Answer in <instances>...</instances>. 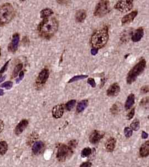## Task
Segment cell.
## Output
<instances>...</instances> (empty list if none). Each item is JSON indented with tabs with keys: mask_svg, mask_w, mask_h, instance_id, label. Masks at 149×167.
I'll list each match as a JSON object with an SVG mask.
<instances>
[{
	"mask_svg": "<svg viewBox=\"0 0 149 167\" xmlns=\"http://www.w3.org/2000/svg\"><path fill=\"white\" fill-rule=\"evenodd\" d=\"M116 141L113 137H111L106 142L105 147L108 152H113L115 148Z\"/></svg>",
	"mask_w": 149,
	"mask_h": 167,
	"instance_id": "17",
	"label": "cell"
},
{
	"mask_svg": "<svg viewBox=\"0 0 149 167\" xmlns=\"http://www.w3.org/2000/svg\"><path fill=\"white\" fill-rule=\"evenodd\" d=\"M88 105V101L87 100L80 101L77 106V112L78 113L82 112L87 108Z\"/></svg>",
	"mask_w": 149,
	"mask_h": 167,
	"instance_id": "21",
	"label": "cell"
},
{
	"mask_svg": "<svg viewBox=\"0 0 149 167\" xmlns=\"http://www.w3.org/2000/svg\"><path fill=\"white\" fill-rule=\"evenodd\" d=\"M73 152V149L66 144L59 145L57 152V160L59 162H64L68 157H70Z\"/></svg>",
	"mask_w": 149,
	"mask_h": 167,
	"instance_id": "6",
	"label": "cell"
},
{
	"mask_svg": "<svg viewBox=\"0 0 149 167\" xmlns=\"http://www.w3.org/2000/svg\"><path fill=\"white\" fill-rule=\"evenodd\" d=\"M29 125V121L26 119L22 120L20 123L16 126L15 129V134L16 135H20L23 132V131L26 129Z\"/></svg>",
	"mask_w": 149,
	"mask_h": 167,
	"instance_id": "14",
	"label": "cell"
},
{
	"mask_svg": "<svg viewBox=\"0 0 149 167\" xmlns=\"http://www.w3.org/2000/svg\"><path fill=\"white\" fill-rule=\"evenodd\" d=\"M5 127V124L2 120H0V134L2 132Z\"/></svg>",
	"mask_w": 149,
	"mask_h": 167,
	"instance_id": "40",
	"label": "cell"
},
{
	"mask_svg": "<svg viewBox=\"0 0 149 167\" xmlns=\"http://www.w3.org/2000/svg\"><path fill=\"white\" fill-rule=\"evenodd\" d=\"M75 104H76V100H71L69 101L68 103H66V104L65 105V108L67 111H70L74 108Z\"/></svg>",
	"mask_w": 149,
	"mask_h": 167,
	"instance_id": "26",
	"label": "cell"
},
{
	"mask_svg": "<svg viewBox=\"0 0 149 167\" xmlns=\"http://www.w3.org/2000/svg\"><path fill=\"white\" fill-rule=\"evenodd\" d=\"M144 29L142 27H140L136 29L134 33L133 34L131 39L134 42H138L142 39V38L144 36Z\"/></svg>",
	"mask_w": 149,
	"mask_h": 167,
	"instance_id": "16",
	"label": "cell"
},
{
	"mask_svg": "<svg viewBox=\"0 0 149 167\" xmlns=\"http://www.w3.org/2000/svg\"><path fill=\"white\" fill-rule=\"evenodd\" d=\"M44 148V143L43 142L37 141L32 146V152L35 155L41 154Z\"/></svg>",
	"mask_w": 149,
	"mask_h": 167,
	"instance_id": "15",
	"label": "cell"
},
{
	"mask_svg": "<svg viewBox=\"0 0 149 167\" xmlns=\"http://www.w3.org/2000/svg\"><path fill=\"white\" fill-rule=\"evenodd\" d=\"M105 134L102 131H93L92 133L90 134V136L89 138V140L91 143L92 144H97L102 139L104 136Z\"/></svg>",
	"mask_w": 149,
	"mask_h": 167,
	"instance_id": "10",
	"label": "cell"
},
{
	"mask_svg": "<svg viewBox=\"0 0 149 167\" xmlns=\"http://www.w3.org/2000/svg\"><path fill=\"white\" fill-rule=\"evenodd\" d=\"M3 95H4V91H3V90L2 89H0V96H3Z\"/></svg>",
	"mask_w": 149,
	"mask_h": 167,
	"instance_id": "44",
	"label": "cell"
},
{
	"mask_svg": "<svg viewBox=\"0 0 149 167\" xmlns=\"http://www.w3.org/2000/svg\"><path fill=\"white\" fill-rule=\"evenodd\" d=\"M133 7V1L126 0V1H119L116 3L114 8L121 12L125 13L131 10Z\"/></svg>",
	"mask_w": 149,
	"mask_h": 167,
	"instance_id": "7",
	"label": "cell"
},
{
	"mask_svg": "<svg viewBox=\"0 0 149 167\" xmlns=\"http://www.w3.org/2000/svg\"><path fill=\"white\" fill-rule=\"evenodd\" d=\"M149 136V134H147L146 132L145 131H142V139H147V137Z\"/></svg>",
	"mask_w": 149,
	"mask_h": 167,
	"instance_id": "41",
	"label": "cell"
},
{
	"mask_svg": "<svg viewBox=\"0 0 149 167\" xmlns=\"http://www.w3.org/2000/svg\"><path fill=\"white\" fill-rule=\"evenodd\" d=\"M138 12L137 11H132L130 13H128L125 16H124L123 18L121 20L122 24L125 25V24H128L131 23L133 21H134L136 15H138Z\"/></svg>",
	"mask_w": 149,
	"mask_h": 167,
	"instance_id": "13",
	"label": "cell"
},
{
	"mask_svg": "<svg viewBox=\"0 0 149 167\" xmlns=\"http://www.w3.org/2000/svg\"><path fill=\"white\" fill-rule=\"evenodd\" d=\"M135 108H133L132 110H131L129 112L128 115H127V118H128V120H130L131 119L133 118V117L134 116V115H135Z\"/></svg>",
	"mask_w": 149,
	"mask_h": 167,
	"instance_id": "35",
	"label": "cell"
},
{
	"mask_svg": "<svg viewBox=\"0 0 149 167\" xmlns=\"http://www.w3.org/2000/svg\"><path fill=\"white\" fill-rule=\"evenodd\" d=\"M15 15V10L10 3H5L0 6V26L7 24Z\"/></svg>",
	"mask_w": 149,
	"mask_h": 167,
	"instance_id": "3",
	"label": "cell"
},
{
	"mask_svg": "<svg viewBox=\"0 0 149 167\" xmlns=\"http://www.w3.org/2000/svg\"><path fill=\"white\" fill-rule=\"evenodd\" d=\"M64 107L63 105H57L52 109V115L54 118L56 119L61 118L64 114Z\"/></svg>",
	"mask_w": 149,
	"mask_h": 167,
	"instance_id": "12",
	"label": "cell"
},
{
	"mask_svg": "<svg viewBox=\"0 0 149 167\" xmlns=\"http://www.w3.org/2000/svg\"><path fill=\"white\" fill-rule=\"evenodd\" d=\"M110 11V3L109 1H100L95 7L94 15L95 17H102L106 15Z\"/></svg>",
	"mask_w": 149,
	"mask_h": 167,
	"instance_id": "5",
	"label": "cell"
},
{
	"mask_svg": "<svg viewBox=\"0 0 149 167\" xmlns=\"http://www.w3.org/2000/svg\"><path fill=\"white\" fill-rule=\"evenodd\" d=\"M120 91V86L117 82H114L109 87V89L106 91V94L109 97H115L119 94Z\"/></svg>",
	"mask_w": 149,
	"mask_h": 167,
	"instance_id": "11",
	"label": "cell"
},
{
	"mask_svg": "<svg viewBox=\"0 0 149 167\" xmlns=\"http://www.w3.org/2000/svg\"><path fill=\"white\" fill-rule=\"evenodd\" d=\"M13 86V82L10 81H8L6 82L3 83L1 85V87L5 88L6 89H10Z\"/></svg>",
	"mask_w": 149,
	"mask_h": 167,
	"instance_id": "31",
	"label": "cell"
},
{
	"mask_svg": "<svg viewBox=\"0 0 149 167\" xmlns=\"http://www.w3.org/2000/svg\"><path fill=\"white\" fill-rule=\"evenodd\" d=\"M20 42V34H14L12 36V41L8 46V50L11 53H15L18 49V44Z\"/></svg>",
	"mask_w": 149,
	"mask_h": 167,
	"instance_id": "9",
	"label": "cell"
},
{
	"mask_svg": "<svg viewBox=\"0 0 149 167\" xmlns=\"http://www.w3.org/2000/svg\"><path fill=\"white\" fill-rule=\"evenodd\" d=\"M87 17V13L84 10H79L75 13V20L79 23L83 22Z\"/></svg>",
	"mask_w": 149,
	"mask_h": 167,
	"instance_id": "19",
	"label": "cell"
},
{
	"mask_svg": "<svg viewBox=\"0 0 149 167\" xmlns=\"http://www.w3.org/2000/svg\"><path fill=\"white\" fill-rule=\"evenodd\" d=\"M92 165V163L90 162H84L80 165V167H91Z\"/></svg>",
	"mask_w": 149,
	"mask_h": 167,
	"instance_id": "39",
	"label": "cell"
},
{
	"mask_svg": "<svg viewBox=\"0 0 149 167\" xmlns=\"http://www.w3.org/2000/svg\"><path fill=\"white\" fill-rule=\"evenodd\" d=\"M98 49L96 48H92L91 49V54H92L93 55H95L96 54L98 53Z\"/></svg>",
	"mask_w": 149,
	"mask_h": 167,
	"instance_id": "42",
	"label": "cell"
},
{
	"mask_svg": "<svg viewBox=\"0 0 149 167\" xmlns=\"http://www.w3.org/2000/svg\"><path fill=\"white\" fill-rule=\"evenodd\" d=\"M130 127L132 130H134L135 131H138L140 129V121L138 120L135 119L132 122V123L130 125Z\"/></svg>",
	"mask_w": 149,
	"mask_h": 167,
	"instance_id": "27",
	"label": "cell"
},
{
	"mask_svg": "<svg viewBox=\"0 0 149 167\" xmlns=\"http://www.w3.org/2000/svg\"><path fill=\"white\" fill-rule=\"evenodd\" d=\"M8 150L7 143L6 141L0 142V155L3 156L6 154Z\"/></svg>",
	"mask_w": 149,
	"mask_h": 167,
	"instance_id": "24",
	"label": "cell"
},
{
	"mask_svg": "<svg viewBox=\"0 0 149 167\" xmlns=\"http://www.w3.org/2000/svg\"><path fill=\"white\" fill-rule=\"evenodd\" d=\"M77 141L75 139L73 140H71L69 142V145L68 146L70 147V148H72V149H74L77 146Z\"/></svg>",
	"mask_w": 149,
	"mask_h": 167,
	"instance_id": "33",
	"label": "cell"
},
{
	"mask_svg": "<svg viewBox=\"0 0 149 167\" xmlns=\"http://www.w3.org/2000/svg\"><path fill=\"white\" fill-rule=\"evenodd\" d=\"M88 83L93 88L96 87V82L93 78H89L88 79Z\"/></svg>",
	"mask_w": 149,
	"mask_h": 167,
	"instance_id": "36",
	"label": "cell"
},
{
	"mask_svg": "<svg viewBox=\"0 0 149 167\" xmlns=\"http://www.w3.org/2000/svg\"><path fill=\"white\" fill-rule=\"evenodd\" d=\"M53 11L50 8H45L43 9L41 11V13H40V15H41V18L42 19L44 18H48L49 17H51L52 15L53 14Z\"/></svg>",
	"mask_w": 149,
	"mask_h": 167,
	"instance_id": "22",
	"label": "cell"
},
{
	"mask_svg": "<svg viewBox=\"0 0 149 167\" xmlns=\"http://www.w3.org/2000/svg\"><path fill=\"white\" fill-rule=\"evenodd\" d=\"M141 92L142 94H147L149 93V86H144L141 89Z\"/></svg>",
	"mask_w": 149,
	"mask_h": 167,
	"instance_id": "38",
	"label": "cell"
},
{
	"mask_svg": "<svg viewBox=\"0 0 149 167\" xmlns=\"http://www.w3.org/2000/svg\"><path fill=\"white\" fill-rule=\"evenodd\" d=\"M49 71L47 68H44L39 73L36 81V86L41 87L44 85L49 78Z\"/></svg>",
	"mask_w": 149,
	"mask_h": 167,
	"instance_id": "8",
	"label": "cell"
},
{
	"mask_svg": "<svg viewBox=\"0 0 149 167\" xmlns=\"http://www.w3.org/2000/svg\"><path fill=\"white\" fill-rule=\"evenodd\" d=\"M6 75H4V76H3L2 77H0V83L1 82H2L3 81L5 80V79H6Z\"/></svg>",
	"mask_w": 149,
	"mask_h": 167,
	"instance_id": "43",
	"label": "cell"
},
{
	"mask_svg": "<svg viewBox=\"0 0 149 167\" xmlns=\"http://www.w3.org/2000/svg\"><path fill=\"white\" fill-rule=\"evenodd\" d=\"M1 49L0 47V58H1Z\"/></svg>",
	"mask_w": 149,
	"mask_h": 167,
	"instance_id": "45",
	"label": "cell"
},
{
	"mask_svg": "<svg viewBox=\"0 0 149 167\" xmlns=\"http://www.w3.org/2000/svg\"><path fill=\"white\" fill-rule=\"evenodd\" d=\"M88 77L87 75H77V76H75L74 77H72L70 81L68 82V83H72V82H74V81H77L78 80H83V79H84L85 78Z\"/></svg>",
	"mask_w": 149,
	"mask_h": 167,
	"instance_id": "25",
	"label": "cell"
},
{
	"mask_svg": "<svg viewBox=\"0 0 149 167\" xmlns=\"http://www.w3.org/2000/svg\"><path fill=\"white\" fill-rule=\"evenodd\" d=\"M146 65L147 62L145 59L144 58L140 59L139 62L129 72L126 77V82L128 84H131L134 82L139 75L144 72L146 68Z\"/></svg>",
	"mask_w": 149,
	"mask_h": 167,
	"instance_id": "4",
	"label": "cell"
},
{
	"mask_svg": "<svg viewBox=\"0 0 149 167\" xmlns=\"http://www.w3.org/2000/svg\"><path fill=\"white\" fill-rule=\"evenodd\" d=\"M148 105H149V97H147L142 99L140 103V105L145 107V106H148Z\"/></svg>",
	"mask_w": 149,
	"mask_h": 167,
	"instance_id": "34",
	"label": "cell"
},
{
	"mask_svg": "<svg viewBox=\"0 0 149 167\" xmlns=\"http://www.w3.org/2000/svg\"><path fill=\"white\" fill-rule=\"evenodd\" d=\"M59 23L55 17L44 18L38 26L39 35L44 39L51 38L57 32Z\"/></svg>",
	"mask_w": 149,
	"mask_h": 167,
	"instance_id": "1",
	"label": "cell"
},
{
	"mask_svg": "<svg viewBox=\"0 0 149 167\" xmlns=\"http://www.w3.org/2000/svg\"><path fill=\"white\" fill-rule=\"evenodd\" d=\"M124 134L125 136L127 138H129V137H130L133 135V130H131L130 128H129V127H126L125 129H124Z\"/></svg>",
	"mask_w": 149,
	"mask_h": 167,
	"instance_id": "30",
	"label": "cell"
},
{
	"mask_svg": "<svg viewBox=\"0 0 149 167\" xmlns=\"http://www.w3.org/2000/svg\"><path fill=\"white\" fill-rule=\"evenodd\" d=\"M92 153V149L90 148L87 147L83 149L82 151L81 152V156L83 158L87 157L90 156V154Z\"/></svg>",
	"mask_w": 149,
	"mask_h": 167,
	"instance_id": "28",
	"label": "cell"
},
{
	"mask_svg": "<svg viewBox=\"0 0 149 167\" xmlns=\"http://www.w3.org/2000/svg\"><path fill=\"white\" fill-rule=\"evenodd\" d=\"M23 68V64L22 63H20L18 64L16 66L15 68H14L12 73V78H15L18 75L19 72H21V70Z\"/></svg>",
	"mask_w": 149,
	"mask_h": 167,
	"instance_id": "23",
	"label": "cell"
},
{
	"mask_svg": "<svg viewBox=\"0 0 149 167\" xmlns=\"http://www.w3.org/2000/svg\"><path fill=\"white\" fill-rule=\"evenodd\" d=\"M120 105H118V103H114L113 105L112 106L111 108V112L113 115H116L120 111Z\"/></svg>",
	"mask_w": 149,
	"mask_h": 167,
	"instance_id": "29",
	"label": "cell"
},
{
	"mask_svg": "<svg viewBox=\"0 0 149 167\" xmlns=\"http://www.w3.org/2000/svg\"><path fill=\"white\" fill-rule=\"evenodd\" d=\"M135 98L134 94H130L129 95L125 103V108L126 111L130 110L133 107V106L134 105L135 103Z\"/></svg>",
	"mask_w": 149,
	"mask_h": 167,
	"instance_id": "20",
	"label": "cell"
},
{
	"mask_svg": "<svg viewBox=\"0 0 149 167\" xmlns=\"http://www.w3.org/2000/svg\"><path fill=\"white\" fill-rule=\"evenodd\" d=\"M139 153L142 157H147L149 154V141L145 142L140 148Z\"/></svg>",
	"mask_w": 149,
	"mask_h": 167,
	"instance_id": "18",
	"label": "cell"
},
{
	"mask_svg": "<svg viewBox=\"0 0 149 167\" xmlns=\"http://www.w3.org/2000/svg\"><path fill=\"white\" fill-rule=\"evenodd\" d=\"M109 40L108 28H104L95 31L90 38V43L93 48L100 49L106 46Z\"/></svg>",
	"mask_w": 149,
	"mask_h": 167,
	"instance_id": "2",
	"label": "cell"
},
{
	"mask_svg": "<svg viewBox=\"0 0 149 167\" xmlns=\"http://www.w3.org/2000/svg\"><path fill=\"white\" fill-rule=\"evenodd\" d=\"M24 76H25V73L23 71H21V72L20 73V74H19V77H18V79H16V83L17 84L20 83L21 80L23 79Z\"/></svg>",
	"mask_w": 149,
	"mask_h": 167,
	"instance_id": "37",
	"label": "cell"
},
{
	"mask_svg": "<svg viewBox=\"0 0 149 167\" xmlns=\"http://www.w3.org/2000/svg\"><path fill=\"white\" fill-rule=\"evenodd\" d=\"M10 60H8L7 62L5 64H4V65L2 67V68L0 70V77H2V75L3 73H4L6 71L7 69L8 63H9V62H10Z\"/></svg>",
	"mask_w": 149,
	"mask_h": 167,
	"instance_id": "32",
	"label": "cell"
}]
</instances>
